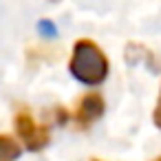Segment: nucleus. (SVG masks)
Returning <instances> with one entry per match:
<instances>
[{
  "label": "nucleus",
  "mask_w": 161,
  "mask_h": 161,
  "mask_svg": "<svg viewBox=\"0 0 161 161\" xmlns=\"http://www.w3.org/2000/svg\"><path fill=\"white\" fill-rule=\"evenodd\" d=\"M69 71L84 84H102L108 75V58L93 40H77L73 47Z\"/></svg>",
  "instance_id": "f257e3e1"
},
{
  "label": "nucleus",
  "mask_w": 161,
  "mask_h": 161,
  "mask_svg": "<svg viewBox=\"0 0 161 161\" xmlns=\"http://www.w3.org/2000/svg\"><path fill=\"white\" fill-rule=\"evenodd\" d=\"M154 161H161V157H159V159H154Z\"/></svg>",
  "instance_id": "423d86ee"
},
{
  "label": "nucleus",
  "mask_w": 161,
  "mask_h": 161,
  "mask_svg": "<svg viewBox=\"0 0 161 161\" xmlns=\"http://www.w3.org/2000/svg\"><path fill=\"white\" fill-rule=\"evenodd\" d=\"M152 121L157 124V128H161V102L157 104V108H154V113H152Z\"/></svg>",
  "instance_id": "39448f33"
},
{
  "label": "nucleus",
  "mask_w": 161,
  "mask_h": 161,
  "mask_svg": "<svg viewBox=\"0 0 161 161\" xmlns=\"http://www.w3.org/2000/svg\"><path fill=\"white\" fill-rule=\"evenodd\" d=\"M16 130L18 137L22 139V143L27 146V150H44L51 141V135L44 126H40L29 113H18L16 115Z\"/></svg>",
  "instance_id": "f03ea898"
},
{
  "label": "nucleus",
  "mask_w": 161,
  "mask_h": 161,
  "mask_svg": "<svg viewBox=\"0 0 161 161\" xmlns=\"http://www.w3.org/2000/svg\"><path fill=\"white\" fill-rule=\"evenodd\" d=\"M104 97L99 93H86L75 108V121L80 126H91L93 121H97L104 115Z\"/></svg>",
  "instance_id": "7ed1b4c3"
},
{
  "label": "nucleus",
  "mask_w": 161,
  "mask_h": 161,
  "mask_svg": "<svg viewBox=\"0 0 161 161\" xmlns=\"http://www.w3.org/2000/svg\"><path fill=\"white\" fill-rule=\"evenodd\" d=\"M93 161H97V159H93Z\"/></svg>",
  "instance_id": "0eeeda50"
},
{
  "label": "nucleus",
  "mask_w": 161,
  "mask_h": 161,
  "mask_svg": "<svg viewBox=\"0 0 161 161\" xmlns=\"http://www.w3.org/2000/svg\"><path fill=\"white\" fill-rule=\"evenodd\" d=\"M20 157V146L14 137L0 135V161H14Z\"/></svg>",
  "instance_id": "20e7f679"
}]
</instances>
